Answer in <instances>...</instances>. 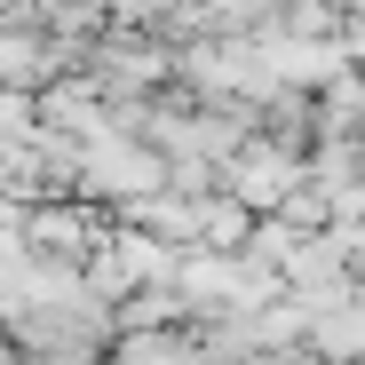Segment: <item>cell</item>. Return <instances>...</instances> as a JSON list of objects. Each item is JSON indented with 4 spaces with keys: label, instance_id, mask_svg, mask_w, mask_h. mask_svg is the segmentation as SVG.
I'll return each mask as SVG.
<instances>
[{
    "label": "cell",
    "instance_id": "6da1fadb",
    "mask_svg": "<svg viewBox=\"0 0 365 365\" xmlns=\"http://www.w3.org/2000/svg\"><path fill=\"white\" fill-rule=\"evenodd\" d=\"M215 191H222V199H238V207L262 222V215H278V207L302 191V159H294V151H278L270 135H238V143H230V159L215 167Z\"/></svg>",
    "mask_w": 365,
    "mask_h": 365
}]
</instances>
